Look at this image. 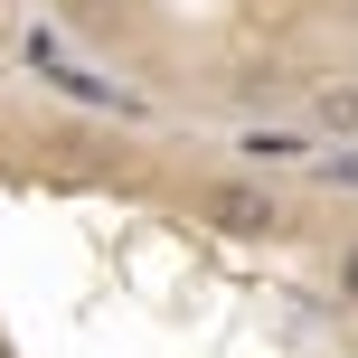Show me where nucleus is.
<instances>
[{
	"label": "nucleus",
	"instance_id": "f257e3e1",
	"mask_svg": "<svg viewBox=\"0 0 358 358\" xmlns=\"http://www.w3.org/2000/svg\"><path fill=\"white\" fill-rule=\"evenodd\" d=\"M198 217L227 227V236H283V198L255 189V179H217V189L198 198Z\"/></svg>",
	"mask_w": 358,
	"mask_h": 358
},
{
	"label": "nucleus",
	"instance_id": "f03ea898",
	"mask_svg": "<svg viewBox=\"0 0 358 358\" xmlns=\"http://www.w3.org/2000/svg\"><path fill=\"white\" fill-rule=\"evenodd\" d=\"M236 151H245V170H292V161H311V132H283V123H245V132H236Z\"/></svg>",
	"mask_w": 358,
	"mask_h": 358
},
{
	"label": "nucleus",
	"instance_id": "7ed1b4c3",
	"mask_svg": "<svg viewBox=\"0 0 358 358\" xmlns=\"http://www.w3.org/2000/svg\"><path fill=\"white\" fill-rule=\"evenodd\" d=\"M311 132H321V142H358V85H340V76H330V85H311Z\"/></svg>",
	"mask_w": 358,
	"mask_h": 358
},
{
	"label": "nucleus",
	"instance_id": "20e7f679",
	"mask_svg": "<svg viewBox=\"0 0 358 358\" xmlns=\"http://www.w3.org/2000/svg\"><path fill=\"white\" fill-rule=\"evenodd\" d=\"M311 179L321 189H358V142L349 151H311Z\"/></svg>",
	"mask_w": 358,
	"mask_h": 358
},
{
	"label": "nucleus",
	"instance_id": "39448f33",
	"mask_svg": "<svg viewBox=\"0 0 358 358\" xmlns=\"http://www.w3.org/2000/svg\"><path fill=\"white\" fill-rule=\"evenodd\" d=\"M330 292H340V302L358 311V245H340V264H330Z\"/></svg>",
	"mask_w": 358,
	"mask_h": 358
}]
</instances>
